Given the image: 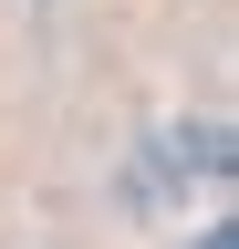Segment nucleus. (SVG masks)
Instances as JSON below:
<instances>
[{
	"label": "nucleus",
	"mask_w": 239,
	"mask_h": 249,
	"mask_svg": "<svg viewBox=\"0 0 239 249\" xmlns=\"http://www.w3.org/2000/svg\"><path fill=\"white\" fill-rule=\"evenodd\" d=\"M198 249H239V229H229V218H219V229H208V239H198Z\"/></svg>",
	"instance_id": "nucleus-1"
}]
</instances>
